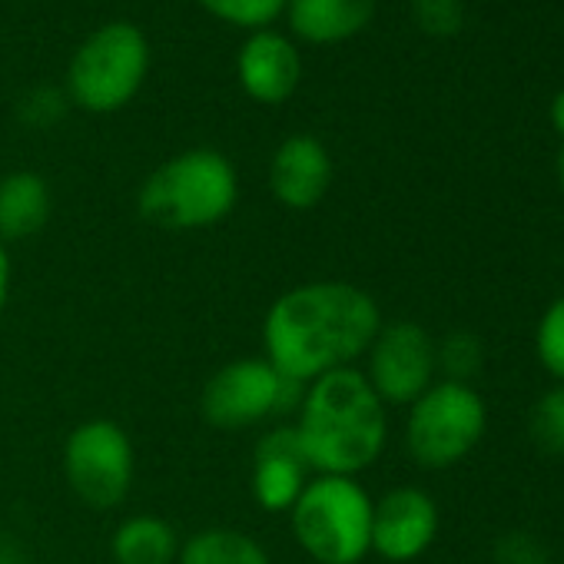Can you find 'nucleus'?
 Returning a JSON list of instances; mask_svg holds the SVG:
<instances>
[{
    "instance_id": "obj_25",
    "label": "nucleus",
    "mask_w": 564,
    "mask_h": 564,
    "mask_svg": "<svg viewBox=\"0 0 564 564\" xmlns=\"http://www.w3.org/2000/svg\"><path fill=\"white\" fill-rule=\"evenodd\" d=\"M8 293H11V256H8V246L0 242V316H4Z\"/></svg>"
},
{
    "instance_id": "obj_10",
    "label": "nucleus",
    "mask_w": 564,
    "mask_h": 564,
    "mask_svg": "<svg viewBox=\"0 0 564 564\" xmlns=\"http://www.w3.org/2000/svg\"><path fill=\"white\" fill-rule=\"evenodd\" d=\"M438 505L422 488H392L372 508V551L405 564L422 557L438 534Z\"/></svg>"
},
{
    "instance_id": "obj_8",
    "label": "nucleus",
    "mask_w": 564,
    "mask_h": 564,
    "mask_svg": "<svg viewBox=\"0 0 564 564\" xmlns=\"http://www.w3.org/2000/svg\"><path fill=\"white\" fill-rule=\"evenodd\" d=\"M64 471L77 498L94 508H113L133 485V442L110 419L77 425L64 445Z\"/></svg>"
},
{
    "instance_id": "obj_17",
    "label": "nucleus",
    "mask_w": 564,
    "mask_h": 564,
    "mask_svg": "<svg viewBox=\"0 0 564 564\" xmlns=\"http://www.w3.org/2000/svg\"><path fill=\"white\" fill-rule=\"evenodd\" d=\"M180 564H269V554L259 541L232 528L196 531L176 554Z\"/></svg>"
},
{
    "instance_id": "obj_23",
    "label": "nucleus",
    "mask_w": 564,
    "mask_h": 564,
    "mask_svg": "<svg viewBox=\"0 0 564 564\" xmlns=\"http://www.w3.org/2000/svg\"><path fill=\"white\" fill-rule=\"evenodd\" d=\"M495 564H547V551L534 534L508 531L495 541Z\"/></svg>"
},
{
    "instance_id": "obj_21",
    "label": "nucleus",
    "mask_w": 564,
    "mask_h": 564,
    "mask_svg": "<svg viewBox=\"0 0 564 564\" xmlns=\"http://www.w3.org/2000/svg\"><path fill=\"white\" fill-rule=\"evenodd\" d=\"M203 11L239 31H265L286 11V0H199Z\"/></svg>"
},
{
    "instance_id": "obj_27",
    "label": "nucleus",
    "mask_w": 564,
    "mask_h": 564,
    "mask_svg": "<svg viewBox=\"0 0 564 564\" xmlns=\"http://www.w3.org/2000/svg\"><path fill=\"white\" fill-rule=\"evenodd\" d=\"M557 180H561V189H564V147H561V156H557Z\"/></svg>"
},
{
    "instance_id": "obj_7",
    "label": "nucleus",
    "mask_w": 564,
    "mask_h": 564,
    "mask_svg": "<svg viewBox=\"0 0 564 564\" xmlns=\"http://www.w3.org/2000/svg\"><path fill=\"white\" fill-rule=\"evenodd\" d=\"M303 402V386L279 376L265 359H239L223 366L203 389L199 409L213 429L236 432L269 415L293 412Z\"/></svg>"
},
{
    "instance_id": "obj_18",
    "label": "nucleus",
    "mask_w": 564,
    "mask_h": 564,
    "mask_svg": "<svg viewBox=\"0 0 564 564\" xmlns=\"http://www.w3.org/2000/svg\"><path fill=\"white\" fill-rule=\"evenodd\" d=\"M531 445L547 458H564V386H551L538 395L528 415Z\"/></svg>"
},
{
    "instance_id": "obj_24",
    "label": "nucleus",
    "mask_w": 564,
    "mask_h": 564,
    "mask_svg": "<svg viewBox=\"0 0 564 564\" xmlns=\"http://www.w3.org/2000/svg\"><path fill=\"white\" fill-rule=\"evenodd\" d=\"M64 117V100L57 90H34L24 100V120L34 127H51Z\"/></svg>"
},
{
    "instance_id": "obj_2",
    "label": "nucleus",
    "mask_w": 564,
    "mask_h": 564,
    "mask_svg": "<svg viewBox=\"0 0 564 564\" xmlns=\"http://www.w3.org/2000/svg\"><path fill=\"white\" fill-rule=\"evenodd\" d=\"M293 429L313 471L352 478L382 455L389 415L362 372L336 369L310 382Z\"/></svg>"
},
{
    "instance_id": "obj_11",
    "label": "nucleus",
    "mask_w": 564,
    "mask_h": 564,
    "mask_svg": "<svg viewBox=\"0 0 564 564\" xmlns=\"http://www.w3.org/2000/svg\"><path fill=\"white\" fill-rule=\"evenodd\" d=\"M236 77H239V87L256 104H265V107L286 104L300 90V80H303L300 47L286 34H275L272 28L252 31L249 41L239 47Z\"/></svg>"
},
{
    "instance_id": "obj_4",
    "label": "nucleus",
    "mask_w": 564,
    "mask_h": 564,
    "mask_svg": "<svg viewBox=\"0 0 564 564\" xmlns=\"http://www.w3.org/2000/svg\"><path fill=\"white\" fill-rule=\"evenodd\" d=\"M372 508L356 478L316 475L290 508L296 541L319 564H359L372 551Z\"/></svg>"
},
{
    "instance_id": "obj_5",
    "label": "nucleus",
    "mask_w": 564,
    "mask_h": 564,
    "mask_svg": "<svg viewBox=\"0 0 564 564\" xmlns=\"http://www.w3.org/2000/svg\"><path fill=\"white\" fill-rule=\"evenodd\" d=\"M150 74V44L137 24L113 21L94 31L67 67V97L90 113L127 107Z\"/></svg>"
},
{
    "instance_id": "obj_14",
    "label": "nucleus",
    "mask_w": 564,
    "mask_h": 564,
    "mask_svg": "<svg viewBox=\"0 0 564 564\" xmlns=\"http://www.w3.org/2000/svg\"><path fill=\"white\" fill-rule=\"evenodd\" d=\"M282 14L303 44L333 47L369 28L376 18V0H286Z\"/></svg>"
},
{
    "instance_id": "obj_3",
    "label": "nucleus",
    "mask_w": 564,
    "mask_h": 564,
    "mask_svg": "<svg viewBox=\"0 0 564 564\" xmlns=\"http://www.w3.org/2000/svg\"><path fill=\"white\" fill-rule=\"evenodd\" d=\"M239 199L236 166L216 150H186L147 176L137 209L163 229H206L223 223Z\"/></svg>"
},
{
    "instance_id": "obj_22",
    "label": "nucleus",
    "mask_w": 564,
    "mask_h": 564,
    "mask_svg": "<svg viewBox=\"0 0 564 564\" xmlns=\"http://www.w3.org/2000/svg\"><path fill=\"white\" fill-rule=\"evenodd\" d=\"M412 18L429 37H452L465 24L462 0H412Z\"/></svg>"
},
{
    "instance_id": "obj_20",
    "label": "nucleus",
    "mask_w": 564,
    "mask_h": 564,
    "mask_svg": "<svg viewBox=\"0 0 564 564\" xmlns=\"http://www.w3.org/2000/svg\"><path fill=\"white\" fill-rule=\"evenodd\" d=\"M534 356L538 366L557 386H564V293L554 303H547V310L534 326Z\"/></svg>"
},
{
    "instance_id": "obj_6",
    "label": "nucleus",
    "mask_w": 564,
    "mask_h": 564,
    "mask_svg": "<svg viewBox=\"0 0 564 564\" xmlns=\"http://www.w3.org/2000/svg\"><path fill=\"white\" fill-rule=\"evenodd\" d=\"M488 429V405L468 382L438 379L412 405L405 422L409 455L422 468H452L475 452Z\"/></svg>"
},
{
    "instance_id": "obj_12",
    "label": "nucleus",
    "mask_w": 564,
    "mask_h": 564,
    "mask_svg": "<svg viewBox=\"0 0 564 564\" xmlns=\"http://www.w3.org/2000/svg\"><path fill=\"white\" fill-rule=\"evenodd\" d=\"M333 183V156L310 133L286 137L269 163V189L286 209H313Z\"/></svg>"
},
{
    "instance_id": "obj_1",
    "label": "nucleus",
    "mask_w": 564,
    "mask_h": 564,
    "mask_svg": "<svg viewBox=\"0 0 564 564\" xmlns=\"http://www.w3.org/2000/svg\"><path fill=\"white\" fill-rule=\"evenodd\" d=\"M379 329L382 313L366 290L339 279L306 282L269 306L262 323L265 362L290 382L310 386L366 356Z\"/></svg>"
},
{
    "instance_id": "obj_19",
    "label": "nucleus",
    "mask_w": 564,
    "mask_h": 564,
    "mask_svg": "<svg viewBox=\"0 0 564 564\" xmlns=\"http://www.w3.org/2000/svg\"><path fill=\"white\" fill-rule=\"evenodd\" d=\"M435 362H438V372L445 379L471 386V379L485 366V346L471 333H452L442 343H435Z\"/></svg>"
},
{
    "instance_id": "obj_28",
    "label": "nucleus",
    "mask_w": 564,
    "mask_h": 564,
    "mask_svg": "<svg viewBox=\"0 0 564 564\" xmlns=\"http://www.w3.org/2000/svg\"><path fill=\"white\" fill-rule=\"evenodd\" d=\"M561 564H564V561H561Z\"/></svg>"
},
{
    "instance_id": "obj_26",
    "label": "nucleus",
    "mask_w": 564,
    "mask_h": 564,
    "mask_svg": "<svg viewBox=\"0 0 564 564\" xmlns=\"http://www.w3.org/2000/svg\"><path fill=\"white\" fill-rule=\"evenodd\" d=\"M551 123H554V130L561 133V140H564V90H557L554 94V100H551Z\"/></svg>"
},
{
    "instance_id": "obj_9",
    "label": "nucleus",
    "mask_w": 564,
    "mask_h": 564,
    "mask_svg": "<svg viewBox=\"0 0 564 564\" xmlns=\"http://www.w3.org/2000/svg\"><path fill=\"white\" fill-rule=\"evenodd\" d=\"M438 376L435 339L419 323H382L369 346V386L382 405H412Z\"/></svg>"
},
{
    "instance_id": "obj_16",
    "label": "nucleus",
    "mask_w": 564,
    "mask_h": 564,
    "mask_svg": "<svg viewBox=\"0 0 564 564\" xmlns=\"http://www.w3.org/2000/svg\"><path fill=\"white\" fill-rule=\"evenodd\" d=\"M110 551L117 564H173L180 554V541L170 521L137 514L117 528Z\"/></svg>"
},
{
    "instance_id": "obj_15",
    "label": "nucleus",
    "mask_w": 564,
    "mask_h": 564,
    "mask_svg": "<svg viewBox=\"0 0 564 564\" xmlns=\"http://www.w3.org/2000/svg\"><path fill=\"white\" fill-rule=\"evenodd\" d=\"M51 186L44 176L21 170L0 180V242H18L41 232L51 219Z\"/></svg>"
},
{
    "instance_id": "obj_13",
    "label": "nucleus",
    "mask_w": 564,
    "mask_h": 564,
    "mask_svg": "<svg viewBox=\"0 0 564 564\" xmlns=\"http://www.w3.org/2000/svg\"><path fill=\"white\" fill-rule=\"evenodd\" d=\"M310 462L293 425L265 432L252 458V495L265 511H290L310 485Z\"/></svg>"
}]
</instances>
